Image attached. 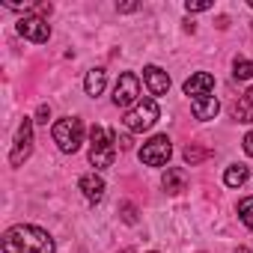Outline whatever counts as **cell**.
<instances>
[{"label":"cell","instance_id":"1","mask_svg":"<svg viewBox=\"0 0 253 253\" xmlns=\"http://www.w3.org/2000/svg\"><path fill=\"white\" fill-rule=\"evenodd\" d=\"M3 253H54V238L30 223H18L3 232Z\"/></svg>","mask_w":253,"mask_h":253},{"label":"cell","instance_id":"2","mask_svg":"<svg viewBox=\"0 0 253 253\" xmlns=\"http://www.w3.org/2000/svg\"><path fill=\"white\" fill-rule=\"evenodd\" d=\"M54 143L63 149V152H78L81 143H84V122L78 116H63L54 122Z\"/></svg>","mask_w":253,"mask_h":253},{"label":"cell","instance_id":"3","mask_svg":"<svg viewBox=\"0 0 253 253\" xmlns=\"http://www.w3.org/2000/svg\"><path fill=\"white\" fill-rule=\"evenodd\" d=\"M158 116H161V110H158V101L155 98H140L128 113H125V128L128 131H149L152 125L158 122Z\"/></svg>","mask_w":253,"mask_h":253},{"label":"cell","instance_id":"4","mask_svg":"<svg viewBox=\"0 0 253 253\" xmlns=\"http://www.w3.org/2000/svg\"><path fill=\"white\" fill-rule=\"evenodd\" d=\"M113 146H116V140L110 137V131L101 128V125H95L92 134H89V164H92L95 170L110 167V164H113V152H116Z\"/></svg>","mask_w":253,"mask_h":253},{"label":"cell","instance_id":"5","mask_svg":"<svg viewBox=\"0 0 253 253\" xmlns=\"http://www.w3.org/2000/svg\"><path fill=\"white\" fill-rule=\"evenodd\" d=\"M170 155H173V146H170V137H167V134H155V137L146 140L143 149H140V161H143L146 167H161V164L170 161Z\"/></svg>","mask_w":253,"mask_h":253},{"label":"cell","instance_id":"6","mask_svg":"<svg viewBox=\"0 0 253 253\" xmlns=\"http://www.w3.org/2000/svg\"><path fill=\"white\" fill-rule=\"evenodd\" d=\"M137 101H140V81H137V75H131V72L119 75V81L113 86V104L116 107H134Z\"/></svg>","mask_w":253,"mask_h":253},{"label":"cell","instance_id":"7","mask_svg":"<svg viewBox=\"0 0 253 253\" xmlns=\"http://www.w3.org/2000/svg\"><path fill=\"white\" fill-rule=\"evenodd\" d=\"M33 152V119H21L18 125V134H15V146H12V155H9V164L12 167H21Z\"/></svg>","mask_w":253,"mask_h":253},{"label":"cell","instance_id":"8","mask_svg":"<svg viewBox=\"0 0 253 253\" xmlns=\"http://www.w3.org/2000/svg\"><path fill=\"white\" fill-rule=\"evenodd\" d=\"M18 33H21L24 39H30V42H48L51 24H48L45 18H39V15H24V18L18 21Z\"/></svg>","mask_w":253,"mask_h":253},{"label":"cell","instance_id":"9","mask_svg":"<svg viewBox=\"0 0 253 253\" xmlns=\"http://www.w3.org/2000/svg\"><path fill=\"white\" fill-rule=\"evenodd\" d=\"M143 81H146V86H149L152 95H164L170 89V75L164 69H158V66H146L143 69Z\"/></svg>","mask_w":253,"mask_h":253},{"label":"cell","instance_id":"10","mask_svg":"<svg viewBox=\"0 0 253 253\" xmlns=\"http://www.w3.org/2000/svg\"><path fill=\"white\" fill-rule=\"evenodd\" d=\"M211 86H214V78H211L209 72H197V75H191V78L185 81V95L203 98V95L211 92Z\"/></svg>","mask_w":253,"mask_h":253},{"label":"cell","instance_id":"11","mask_svg":"<svg viewBox=\"0 0 253 253\" xmlns=\"http://www.w3.org/2000/svg\"><path fill=\"white\" fill-rule=\"evenodd\" d=\"M161 185H164L167 194H182L185 185H188V173L182 167H167L164 176H161Z\"/></svg>","mask_w":253,"mask_h":253},{"label":"cell","instance_id":"12","mask_svg":"<svg viewBox=\"0 0 253 253\" xmlns=\"http://www.w3.org/2000/svg\"><path fill=\"white\" fill-rule=\"evenodd\" d=\"M78 188L84 191V197H86L89 203H98V200L104 197V179H101V176H95V173H86V176H81Z\"/></svg>","mask_w":253,"mask_h":253},{"label":"cell","instance_id":"13","mask_svg":"<svg viewBox=\"0 0 253 253\" xmlns=\"http://www.w3.org/2000/svg\"><path fill=\"white\" fill-rule=\"evenodd\" d=\"M191 110H194V116L197 119H214L217 116V110H220V101L214 98V95H203V98H194V104H191Z\"/></svg>","mask_w":253,"mask_h":253},{"label":"cell","instance_id":"14","mask_svg":"<svg viewBox=\"0 0 253 253\" xmlns=\"http://www.w3.org/2000/svg\"><path fill=\"white\" fill-rule=\"evenodd\" d=\"M104 84H107V72L104 69H89L86 81H84V89H86V95H101Z\"/></svg>","mask_w":253,"mask_h":253},{"label":"cell","instance_id":"15","mask_svg":"<svg viewBox=\"0 0 253 253\" xmlns=\"http://www.w3.org/2000/svg\"><path fill=\"white\" fill-rule=\"evenodd\" d=\"M232 116H235L238 122H253V89H247V92L235 101Z\"/></svg>","mask_w":253,"mask_h":253},{"label":"cell","instance_id":"16","mask_svg":"<svg viewBox=\"0 0 253 253\" xmlns=\"http://www.w3.org/2000/svg\"><path fill=\"white\" fill-rule=\"evenodd\" d=\"M223 182H226V188H238V185H244V182H247V167H244V164H232V167H226Z\"/></svg>","mask_w":253,"mask_h":253},{"label":"cell","instance_id":"17","mask_svg":"<svg viewBox=\"0 0 253 253\" xmlns=\"http://www.w3.org/2000/svg\"><path fill=\"white\" fill-rule=\"evenodd\" d=\"M211 155V149H206V146H197V143H191V146H185V161L194 167V164H200V161H206Z\"/></svg>","mask_w":253,"mask_h":253},{"label":"cell","instance_id":"18","mask_svg":"<svg viewBox=\"0 0 253 253\" xmlns=\"http://www.w3.org/2000/svg\"><path fill=\"white\" fill-rule=\"evenodd\" d=\"M232 78L235 81H250L253 78V63L250 60H235L232 63Z\"/></svg>","mask_w":253,"mask_h":253},{"label":"cell","instance_id":"19","mask_svg":"<svg viewBox=\"0 0 253 253\" xmlns=\"http://www.w3.org/2000/svg\"><path fill=\"white\" fill-rule=\"evenodd\" d=\"M238 217H241V223L247 229H253V197H244L238 203Z\"/></svg>","mask_w":253,"mask_h":253},{"label":"cell","instance_id":"20","mask_svg":"<svg viewBox=\"0 0 253 253\" xmlns=\"http://www.w3.org/2000/svg\"><path fill=\"white\" fill-rule=\"evenodd\" d=\"M122 220L125 223H137V209L131 203H122Z\"/></svg>","mask_w":253,"mask_h":253},{"label":"cell","instance_id":"21","mask_svg":"<svg viewBox=\"0 0 253 253\" xmlns=\"http://www.w3.org/2000/svg\"><path fill=\"white\" fill-rule=\"evenodd\" d=\"M185 9H188V12H206V9H211V3H209V0H194V3L188 0Z\"/></svg>","mask_w":253,"mask_h":253},{"label":"cell","instance_id":"22","mask_svg":"<svg viewBox=\"0 0 253 253\" xmlns=\"http://www.w3.org/2000/svg\"><path fill=\"white\" fill-rule=\"evenodd\" d=\"M113 140H116V146H119L122 152H125V149H131V137H128V134H116Z\"/></svg>","mask_w":253,"mask_h":253},{"label":"cell","instance_id":"23","mask_svg":"<svg viewBox=\"0 0 253 253\" xmlns=\"http://www.w3.org/2000/svg\"><path fill=\"white\" fill-rule=\"evenodd\" d=\"M48 119H51V107H48V104H42V107H39V113H36V122H45V125H48Z\"/></svg>","mask_w":253,"mask_h":253},{"label":"cell","instance_id":"24","mask_svg":"<svg viewBox=\"0 0 253 253\" xmlns=\"http://www.w3.org/2000/svg\"><path fill=\"white\" fill-rule=\"evenodd\" d=\"M244 152L253 158V131H247V134H244Z\"/></svg>","mask_w":253,"mask_h":253},{"label":"cell","instance_id":"25","mask_svg":"<svg viewBox=\"0 0 253 253\" xmlns=\"http://www.w3.org/2000/svg\"><path fill=\"white\" fill-rule=\"evenodd\" d=\"M134 9H140L137 3H125V6H119V12H134Z\"/></svg>","mask_w":253,"mask_h":253},{"label":"cell","instance_id":"26","mask_svg":"<svg viewBox=\"0 0 253 253\" xmlns=\"http://www.w3.org/2000/svg\"><path fill=\"white\" fill-rule=\"evenodd\" d=\"M235 253H253V250H247V247H238V250H235Z\"/></svg>","mask_w":253,"mask_h":253},{"label":"cell","instance_id":"27","mask_svg":"<svg viewBox=\"0 0 253 253\" xmlns=\"http://www.w3.org/2000/svg\"><path fill=\"white\" fill-rule=\"evenodd\" d=\"M122 253H134V250H122Z\"/></svg>","mask_w":253,"mask_h":253},{"label":"cell","instance_id":"28","mask_svg":"<svg viewBox=\"0 0 253 253\" xmlns=\"http://www.w3.org/2000/svg\"><path fill=\"white\" fill-rule=\"evenodd\" d=\"M250 6H253V0H250Z\"/></svg>","mask_w":253,"mask_h":253}]
</instances>
